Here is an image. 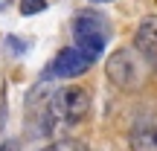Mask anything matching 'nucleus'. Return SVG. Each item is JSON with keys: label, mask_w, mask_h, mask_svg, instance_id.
I'll return each mask as SVG.
<instances>
[{"label": "nucleus", "mask_w": 157, "mask_h": 151, "mask_svg": "<svg viewBox=\"0 0 157 151\" xmlns=\"http://www.w3.org/2000/svg\"><path fill=\"white\" fill-rule=\"evenodd\" d=\"M0 151H21V142L17 140H6L3 145H0Z\"/></svg>", "instance_id": "nucleus-9"}, {"label": "nucleus", "mask_w": 157, "mask_h": 151, "mask_svg": "<svg viewBox=\"0 0 157 151\" xmlns=\"http://www.w3.org/2000/svg\"><path fill=\"white\" fill-rule=\"evenodd\" d=\"M108 38H111V23H108V17H102L99 12H82V15H76L73 41L87 58L96 61V58L105 52Z\"/></svg>", "instance_id": "nucleus-1"}, {"label": "nucleus", "mask_w": 157, "mask_h": 151, "mask_svg": "<svg viewBox=\"0 0 157 151\" xmlns=\"http://www.w3.org/2000/svg\"><path fill=\"white\" fill-rule=\"evenodd\" d=\"M47 9V0H21V15H38Z\"/></svg>", "instance_id": "nucleus-8"}, {"label": "nucleus", "mask_w": 157, "mask_h": 151, "mask_svg": "<svg viewBox=\"0 0 157 151\" xmlns=\"http://www.w3.org/2000/svg\"><path fill=\"white\" fill-rule=\"evenodd\" d=\"M134 47L151 67H157V17H143L134 35Z\"/></svg>", "instance_id": "nucleus-4"}, {"label": "nucleus", "mask_w": 157, "mask_h": 151, "mask_svg": "<svg viewBox=\"0 0 157 151\" xmlns=\"http://www.w3.org/2000/svg\"><path fill=\"white\" fill-rule=\"evenodd\" d=\"M90 64H93V58H87L78 47H67V50H61L50 61L44 78H76V76H84V73H87Z\"/></svg>", "instance_id": "nucleus-3"}, {"label": "nucleus", "mask_w": 157, "mask_h": 151, "mask_svg": "<svg viewBox=\"0 0 157 151\" xmlns=\"http://www.w3.org/2000/svg\"><path fill=\"white\" fill-rule=\"evenodd\" d=\"M131 151H157V131L154 128H134L131 131Z\"/></svg>", "instance_id": "nucleus-5"}, {"label": "nucleus", "mask_w": 157, "mask_h": 151, "mask_svg": "<svg viewBox=\"0 0 157 151\" xmlns=\"http://www.w3.org/2000/svg\"><path fill=\"white\" fill-rule=\"evenodd\" d=\"M93 3H108V0H93Z\"/></svg>", "instance_id": "nucleus-10"}, {"label": "nucleus", "mask_w": 157, "mask_h": 151, "mask_svg": "<svg viewBox=\"0 0 157 151\" xmlns=\"http://www.w3.org/2000/svg\"><path fill=\"white\" fill-rule=\"evenodd\" d=\"M6 50H9L12 55H23V52L29 50V41L17 38V35H9V38H6Z\"/></svg>", "instance_id": "nucleus-7"}, {"label": "nucleus", "mask_w": 157, "mask_h": 151, "mask_svg": "<svg viewBox=\"0 0 157 151\" xmlns=\"http://www.w3.org/2000/svg\"><path fill=\"white\" fill-rule=\"evenodd\" d=\"M105 73L117 87L122 90H134L137 84L143 81V70H140V61H137V52L134 50H117L105 64Z\"/></svg>", "instance_id": "nucleus-2"}, {"label": "nucleus", "mask_w": 157, "mask_h": 151, "mask_svg": "<svg viewBox=\"0 0 157 151\" xmlns=\"http://www.w3.org/2000/svg\"><path fill=\"white\" fill-rule=\"evenodd\" d=\"M41 151H84V145L76 142V140H58V142H52V145H44Z\"/></svg>", "instance_id": "nucleus-6"}]
</instances>
